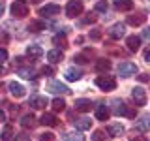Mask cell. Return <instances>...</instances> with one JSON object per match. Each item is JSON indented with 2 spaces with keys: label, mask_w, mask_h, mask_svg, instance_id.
<instances>
[{
  "label": "cell",
  "mask_w": 150,
  "mask_h": 141,
  "mask_svg": "<svg viewBox=\"0 0 150 141\" xmlns=\"http://www.w3.org/2000/svg\"><path fill=\"white\" fill-rule=\"evenodd\" d=\"M9 11H11V15H13V17L23 19V17H26V15H28V4L25 2V0H15V2L9 6Z\"/></svg>",
  "instance_id": "1"
},
{
  "label": "cell",
  "mask_w": 150,
  "mask_h": 141,
  "mask_svg": "<svg viewBox=\"0 0 150 141\" xmlns=\"http://www.w3.org/2000/svg\"><path fill=\"white\" fill-rule=\"evenodd\" d=\"M111 103H112V113H115V115H118V117L120 115H124V117H135V111H131L122 100H112Z\"/></svg>",
  "instance_id": "2"
},
{
  "label": "cell",
  "mask_w": 150,
  "mask_h": 141,
  "mask_svg": "<svg viewBox=\"0 0 150 141\" xmlns=\"http://www.w3.org/2000/svg\"><path fill=\"white\" fill-rule=\"evenodd\" d=\"M96 85L101 88V90H115L116 88V79L111 77V75H100L96 79Z\"/></svg>",
  "instance_id": "3"
},
{
  "label": "cell",
  "mask_w": 150,
  "mask_h": 141,
  "mask_svg": "<svg viewBox=\"0 0 150 141\" xmlns=\"http://www.w3.org/2000/svg\"><path fill=\"white\" fill-rule=\"evenodd\" d=\"M83 13V2L81 0H69L66 6V15L68 17H77Z\"/></svg>",
  "instance_id": "4"
},
{
  "label": "cell",
  "mask_w": 150,
  "mask_h": 141,
  "mask_svg": "<svg viewBox=\"0 0 150 141\" xmlns=\"http://www.w3.org/2000/svg\"><path fill=\"white\" fill-rule=\"evenodd\" d=\"M137 73V66H135L133 62H122L120 66H118V75L120 77H131V75H135Z\"/></svg>",
  "instance_id": "5"
},
{
  "label": "cell",
  "mask_w": 150,
  "mask_h": 141,
  "mask_svg": "<svg viewBox=\"0 0 150 141\" xmlns=\"http://www.w3.org/2000/svg\"><path fill=\"white\" fill-rule=\"evenodd\" d=\"M131 98H133L135 105H146V90L143 87H135L131 90Z\"/></svg>",
  "instance_id": "6"
},
{
  "label": "cell",
  "mask_w": 150,
  "mask_h": 141,
  "mask_svg": "<svg viewBox=\"0 0 150 141\" xmlns=\"http://www.w3.org/2000/svg\"><path fill=\"white\" fill-rule=\"evenodd\" d=\"M47 103H49L47 96H40V94H32L30 100H28V105H30L32 109H43Z\"/></svg>",
  "instance_id": "7"
},
{
  "label": "cell",
  "mask_w": 150,
  "mask_h": 141,
  "mask_svg": "<svg viewBox=\"0 0 150 141\" xmlns=\"http://www.w3.org/2000/svg\"><path fill=\"white\" fill-rule=\"evenodd\" d=\"M47 90H49L51 94H69V88L66 87L64 83H60V81H49Z\"/></svg>",
  "instance_id": "8"
},
{
  "label": "cell",
  "mask_w": 150,
  "mask_h": 141,
  "mask_svg": "<svg viewBox=\"0 0 150 141\" xmlns=\"http://www.w3.org/2000/svg\"><path fill=\"white\" fill-rule=\"evenodd\" d=\"M8 88H9V92H11V96H15V98H23V96L26 94V88L23 87L21 83H15V81L9 83Z\"/></svg>",
  "instance_id": "9"
},
{
  "label": "cell",
  "mask_w": 150,
  "mask_h": 141,
  "mask_svg": "<svg viewBox=\"0 0 150 141\" xmlns=\"http://www.w3.org/2000/svg\"><path fill=\"white\" fill-rule=\"evenodd\" d=\"M40 13H41L43 17L58 15V13H60V6H56V4H45L43 8H40Z\"/></svg>",
  "instance_id": "10"
},
{
  "label": "cell",
  "mask_w": 150,
  "mask_h": 141,
  "mask_svg": "<svg viewBox=\"0 0 150 141\" xmlns=\"http://www.w3.org/2000/svg\"><path fill=\"white\" fill-rule=\"evenodd\" d=\"M124 34H126V26L122 25V23H116V25H112L111 30H109V36L112 38V40H120V38H124Z\"/></svg>",
  "instance_id": "11"
},
{
  "label": "cell",
  "mask_w": 150,
  "mask_h": 141,
  "mask_svg": "<svg viewBox=\"0 0 150 141\" xmlns=\"http://www.w3.org/2000/svg\"><path fill=\"white\" fill-rule=\"evenodd\" d=\"M107 134H109L111 137H118V135H122V134H124V126H122L120 122L109 124V126H107Z\"/></svg>",
  "instance_id": "12"
},
{
  "label": "cell",
  "mask_w": 150,
  "mask_h": 141,
  "mask_svg": "<svg viewBox=\"0 0 150 141\" xmlns=\"http://www.w3.org/2000/svg\"><path fill=\"white\" fill-rule=\"evenodd\" d=\"M62 58H64V53L60 49H51L49 53H47V60H49L51 64H58Z\"/></svg>",
  "instance_id": "13"
},
{
  "label": "cell",
  "mask_w": 150,
  "mask_h": 141,
  "mask_svg": "<svg viewBox=\"0 0 150 141\" xmlns=\"http://www.w3.org/2000/svg\"><path fill=\"white\" fill-rule=\"evenodd\" d=\"M126 45H128V49L131 53H135V51H139V47H141V38L139 36H128Z\"/></svg>",
  "instance_id": "14"
},
{
  "label": "cell",
  "mask_w": 150,
  "mask_h": 141,
  "mask_svg": "<svg viewBox=\"0 0 150 141\" xmlns=\"http://www.w3.org/2000/svg\"><path fill=\"white\" fill-rule=\"evenodd\" d=\"M96 117H98V120H107L109 119V107L105 103H98L96 105Z\"/></svg>",
  "instance_id": "15"
},
{
  "label": "cell",
  "mask_w": 150,
  "mask_h": 141,
  "mask_svg": "<svg viewBox=\"0 0 150 141\" xmlns=\"http://www.w3.org/2000/svg\"><path fill=\"white\" fill-rule=\"evenodd\" d=\"M64 75H66V79H68V81H79V79L83 77V72L79 68H68Z\"/></svg>",
  "instance_id": "16"
},
{
  "label": "cell",
  "mask_w": 150,
  "mask_h": 141,
  "mask_svg": "<svg viewBox=\"0 0 150 141\" xmlns=\"http://www.w3.org/2000/svg\"><path fill=\"white\" fill-rule=\"evenodd\" d=\"M75 109L77 111H90L92 109V102L86 100V98H79V100H75Z\"/></svg>",
  "instance_id": "17"
},
{
  "label": "cell",
  "mask_w": 150,
  "mask_h": 141,
  "mask_svg": "<svg viewBox=\"0 0 150 141\" xmlns=\"http://www.w3.org/2000/svg\"><path fill=\"white\" fill-rule=\"evenodd\" d=\"M144 21H146V15H144V13H135V15H128V23H129V25H133V26L143 25Z\"/></svg>",
  "instance_id": "18"
},
{
  "label": "cell",
  "mask_w": 150,
  "mask_h": 141,
  "mask_svg": "<svg viewBox=\"0 0 150 141\" xmlns=\"http://www.w3.org/2000/svg\"><path fill=\"white\" fill-rule=\"evenodd\" d=\"M40 122L43 126H58V120H56L54 115H51V113H45V115H41Z\"/></svg>",
  "instance_id": "19"
},
{
  "label": "cell",
  "mask_w": 150,
  "mask_h": 141,
  "mask_svg": "<svg viewBox=\"0 0 150 141\" xmlns=\"http://www.w3.org/2000/svg\"><path fill=\"white\" fill-rule=\"evenodd\" d=\"M26 55L32 56V58H38V56L43 55V49H41L40 45H28L26 47Z\"/></svg>",
  "instance_id": "20"
},
{
  "label": "cell",
  "mask_w": 150,
  "mask_h": 141,
  "mask_svg": "<svg viewBox=\"0 0 150 141\" xmlns=\"http://www.w3.org/2000/svg\"><path fill=\"white\" fill-rule=\"evenodd\" d=\"M64 141H84V135L81 132H68L64 134Z\"/></svg>",
  "instance_id": "21"
},
{
  "label": "cell",
  "mask_w": 150,
  "mask_h": 141,
  "mask_svg": "<svg viewBox=\"0 0 150 141\" xmlns=\"http://www.w3.org/2000/svg\"><path fill=\"white\" fill-rule=\"evenodd\" d=\"M75 126H77L79 130H90V126H92V120L90 119H75Z\"/></svg>",
  "instance_id": "22"
},
{
  "label": "cell",
  "mask_w": 150,
  "mask_h": 141,
  "mask_svg": "<svg viewBox=\"0 0 150 141\" xmlns=\"http://www.w3.org/2000/svg\"><path fill=\"white\" fill-rule=\"evenodd\" d=\"M96 70H98V72H109V70H111V60H107V58L98 60V62H96Z\"/></svg>",
  "instance_id": "23"
},
{
  "label": "cell",
  "mask_w": 150,
  "mask_h": 141,
  "mask_svg": "<svg viewBox=\"0 0 150 141\" xmlns=\"http://www.w3.org/2000/svg\"><path fill=\"white\" fill-rule=\"evenodd\" d=\"M21 126H23V128H34V126H36L34 115H25L21 119Z\"/></svg>",
  "instance_id": "24"
},
{
  "label": "cell",
  "mask_w": 150,
  "mask_h": 141,
  "mask_svg": "<svg viewBox=\"0 0 150 141\" xmlns=\"http://www.w3.org/2000/svg\"><path fill=\"white\" fill-rule=\"evenodd\" d=\"M28 30L30 32H41V30H45V23L43 21H30Z\"/></svg>",
  "instance_id": "25"
},
{
  "label": "cell",
  "mask_w": 150,
  "mask_h": 141,
  "mask_svg": "<svg viewBox=\"0 0 150 141\" xmlns=\"http://www.w3.org/2000/svg\"><path fill=\"white\" fill-rule=\"evenodd\" d=\"M116 9H120V11H128V9L133 8V2L131 0H120V2H115Z\"/></svg>",
  "instance_id": "26"
},
{
  "label": "cell",
  "mask_w": 150,
  "mask_h": 141,
  "mask_svg": "<svg viewBox=\"0 0 150 141\" xmlns=\"http://www.w3.org/2000/svg\"><path fill=\"white\" fill-rule=\"evenodd\" d=\"M0 135H2V141H11V135H13V128H11L9 124H6V126H4V130H2V134H0Z\"/></svg>",
  "instance_id": "27"
},
{
  "label": "cell",
  "mask_w": 150,
  "mask_h": 141,
  "mask_svg": "<svg viewBox=\"0 0 150 141\" xmlns=\"http://www.w3.org/2000/svg\"><path fill=\"white\" fill-rule=\"evenodd\" d=\"M19 75H21V77H25V79H34L36 77L34 70H28V68H21V70H19Z\"/></svg>",
  "instance_id": "28"
},
{
  "label": "cell",
  "mask_w": 150,
  "mask_h": 141,
  "mask_svg": "<svg viewBox=\"0 0 150 141\" xmlns=\"http://www.w3.org/2000/svg\"><path fill=\"white\" fill-rule=\"evenodd\" d=\"M53 109L54 111H64L66 109V102L62 100V98H56V100H53Z\"/></svg>",
  "instance_id": "29"
},
{
  "label": "cell",
  "mask_w": 150,
  "mask_h": 141,
  "mask_svg": "<svg viewBox=\"0 0 150 141\" xmlns=\"http://www.w3.org/2000/svg\"><path fill=\"white\" fill-rule=\"evenodd\" d=\"M146 128H148V117L144 115L143 119L139 120V124H137V130H139V132H146Z\"/></svg>",
  "instance_id": "30"
},
{
  "label": "cell",
  "mask_w": 150,
  "mask_h": 141,
  "mask_svg": "<svg viewBox=\"0 0 150 141\" xmlns=\"http://www.w3.org/2000/svg\"><path fill=\"white\" fill-rule=\"evenodd\" d=\"M103 139H105V132H103V130H96V132H94L92 141H103Z\"/></svg>",
  "instance_id": "31"
},
{
  "label": "cell",
  "mask_w": 150,
  "mask_h": 141,
  "mask_svg": "<svg viewBox=\"0 0 150 141\" xmlns=\"http://www.w3.org/2000/svg\"><path fill=\"white\" fill-rule=\"evenodd\" d=\"M107 9H109V6H107L105 0H101V2L96 4V11H101V13H107Z\"/></svg>",
  "instance_id": "32"
},
{
  "label": "cell",
  "mask_w": 150,
  "mask_h": 141,
  "mask_svg": "<svg viewBox=\"0 0 150 141\" xmlns=\"http://www.w3.org/2000/svg\"><path fill=\"white\" fill-rule=\"evenodd\" d=\"M40 139H41V141H53V139H54V135L51 134V132H43V134L40 135Z\"/></svg>",
  "instance_id": "33"
},
{
  "label": "cell",
  "mask_w": 150,
  "mask_h": 141,
  "mask_svg": "<svg viewBox=\"0 0 150 141\" xmlns=\"http://www.w3.org/2000/svg\"><path fill=\"white\" fill-rule=\"evenodd\" d=\"M13 141H32L28 135H25V134H19V135H15V139Z\"/></svg>",
  "instance_id": "34"
},
{
  "label": "cell",
  "mask_w": 150,
  "mask_h": 141,
  "mask_svg": "<svg viewBox=\"0 0 150 141\" xmlns=\"http://www.w3.org/2000/svg\"><path fill=\"white\" fill-rule=\"evenodd\" d=\"M41 73L43 75H53V68H51V66H43V68H41Z\"/></svg>",
  "instance_id": "35"
},
{
  "label": "cell",
  "mask_w": 150,
  "mask_h": 141,
  "mask_svg": "<svg viewBox=\"0 0 150 141\" xmlns=\"http://www.w3.org/2000/svg\"><path fill=\"white\" fill-rule=\"evenodd\" d=\"M6 58H8V51L6 49H0V64L6 62Z\"/></svg>",
  "instance_id": "36"
},
{
  "label": "cell",
  "mask_w": 150,
  "mask_h": 141,
  "mask_svg": "<svg viewBox=\"0 0 150 141\" xmlns=\"http://www.w3.org/2000/svg\"><path fill=\"white\" fill-rule=\"evenodd\" d=\"M100 30H92V34H90V40H100Z\"/></svg>",
  "instance_id": "37"
},
{
  "label": "cell",
  "mask_w": 150,
  "mask_h": 141,
  "mask_svg": "<svg viewBox=\"0 0 150 141\" xmlns=\"http://www.w3.org/2000/svg\"><path fill=\"white\" fill-rule=\"evenodd\" d=\"M73 60H75V62H79V64H83V62H86V60H84V56H83V55H79V56H75V58H73Z\"/></svg>",
  "instance_id": "38"
},
{
  "label": "cell",
  "mask_w": 150,
  "mask_h": 141,
  "mask_svg": "<svg viewBox=\"0 0 150 141\" xmlns=\"http://www.w3.org/2000/svg\"><path fill=\"white\" fill-rule=\"evenodd\" d=\"M131 141H146V137L144 135H135V139H131Z\"/></svg>",
  "instance_id": "39"
},
{
  "label": "cell",
  "mask_w": 150,
  "mask_h": 141,
  "mask_svg": "<svg viewBox=\"0 0 150 141\" xmlns=\"http://www.w3.org/2000/svg\"><path fill=\"white\" fill-rule=\"evenodd\" d=\"M139 79L144 83V81H148V75H146V73H143V75H139Z\"/></svg>",
  "instance_id": "40"
},
{
  "label": "cell",
  "mask_w": 150,
  "mask_h": 141,
  "mask_svg": "<svg viewBox=\"0 0 150 141\" xmlns=\"http://www.w3.org/2000/svg\"><path fill=\"white\" fill-rule=\"evenodd\" d=\"M144 60L150 62V51H144Z\"/></svg>",
  "instance_id": "41"
},
{
  "label": "cell",
  "mask_w": 150,
  "mask_h": 141,
  "mask_svg": "<svg viewBox=\"0 0 150 141\" xmlns=\"http://www.w3.org/2000/svg\"><path fill=\"white\" fill-rule=\"evenodd\" d=\"M148 36H150V30H148V28H146V30L143 32V38H144V40H148Z\"/></svg>",
  "instance_id": "42"
},
{
  "label": "cell",
  "mask_w": 150,
  "mask_h": 141,
  "mask_svg": "<svg viewBox=\"0 0 150 141\" xmlns=\"http://www.w3.org/2000/svg\"><path fill=\"white\" fill-rule=\"evenodd\" d=\"M2 11H4V2L0 0V15H2Z\"/></svg>",
  "instance_id": "43"
},
{
  "label": "cell",
  "mask_w": 150,
  "mask_h": 141,
  "mask_svg": "<svg viewBox=\"0 0 150 141\" xmlns=\"http://www.w3.org/2000/svg\"><path fill=\"white\" fill-rule=\"evenodd\" d=\"M4 119H6V115H4V111L0 109V120H4Z\"/></svg>",
  "instance_id": "44"
},
{
  "label": "cell",
  "mask_w": 150,
  "mask_h": 141,
  "mask_svg": "<svg viewBox=\"0 0 150 141\" xmlns=\"http://www.w3.org/2000/svg\"><path fill=\"white\" fill-rule=\"evenodd\" d=\"M4 73V68H2V64H0V75H2Z\"/></svg>",
  "instance_id": "45"
},
{
  "label": "cell",
  "mask_w": 150,
  "mask_h": 141,
  "mask_svg": "<svg viewBox=\"0 0 150 141\" xmlns=\"http://www.w3.org/2000/svg\"><path fill=\"white\" fill-rule=\"evenodd\" d=\"M30 2H38V0H30Z\"/></svg>",
  "instance_id": "46"
},
{
  "label": "cell",
  "mask_w": 150,
  "mask_h": 141,
  "mask_svg": "<svg viewBox=\"0 0 150 141\" xmlns=\"http://www.w3.org/2000/svg\"><path fill=\"white\" fill-rule=\"evenodd\" d=\"M115 2H120V0H115Z\"/></svg>",
  "instance_id": "47"
}]
</instances>
